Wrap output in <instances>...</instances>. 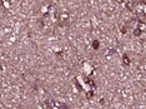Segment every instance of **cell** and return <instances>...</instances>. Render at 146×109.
<instances>
[{
	"label": "cell",
	"mask_w": 146,
	"mask_h": 109,
	"mask_svg": "<svg viewBox=\"0 0 146 109\" xmlns=\"http://www.w3.org/2000/svg\"><path fill=\"white\" fill-rule=\"evenodd\" d=\"M135 8V11L136 14L141 15V17H144V15H146V4L144 1H137L136 4L134 5Z\"/></svg>",
	"instance_id": "1"
},
{
	"label": "cell",
	"mask_w": 146,
	"mask_h": 109,
	"mask_svg": "<svg viewBox=\"0 0 146 109\" xmlns=\"http://www.w3.org/2000/svg\"><path fill=\"white\" fill-rule=\"evenodd\" d=\"M94 67L91 64H89V63H85L84 64V67H82V73H84V75H86V77H90V75H93L94 74Z\"/></svg>",
	"instance_id": "2"
},
{
	"label": "cell",
	"mask_w": 146,
	"mask_h": 109,
	"mask_svg": "<svg viewBox=\"0 0 146 109\" xmlns=\"http://www.w3.org/2000/svg\"><path fill=\"white\" fill-rule=\"evenodd\" d=\"M122 63L124 65H130V59L128 58V55H124L122 57Z\"/></svg>",
	"instance_id": "3"
},
{
	"label": "cell",
	"mask_w": 146,
	"mask_h": 109,
	"mask_svg": "<svg viewBox=\"0 0 146 109\" xmlns=\"http://www.w3.org/2000/svg\"><path fill=\"white\" fill-rule=\"evenodd\" d=\"M99 45H100V43L97 42V40H94V43H93V48H94V49H97V48H99Z\"/></svg>",
	"instance_id": "4"
}]
</instances>
